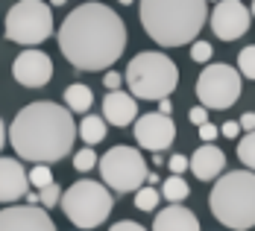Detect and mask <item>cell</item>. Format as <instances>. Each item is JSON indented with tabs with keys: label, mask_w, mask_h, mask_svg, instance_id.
<instances>
[{
	"label": "cell",
	"mask_w": 255,
	"mask_h": 231,
	"mask_svg": "<svg viewBox=\"0 0 255 231\" xmlns=\"http://www.w3.org/2000/svg\"><path fill=\"white\" fill-rule=\"evenodd\" d=\"M250 21L253 15L241 0H220L211 12V29L220 41H238L241 35H247Z\"/></svg>",
	"instance_id": "11"
},
{
	"label": "cell",
	"mask_w": 255,
	"mask_h": 231,
	"mask_svg": "<svg viewBox=\"0 0 255 231\" xmlns=\"http://www.w3.org/2000/svg\"><path fill=\"white\" fill-rule=\"evenodd\" d=\"M109 231H147V229L138 226V223H132V220H124V223H115Z\"/></svg>",
	"instance_id": "32"
},
{
	"label": "cell",
	"mask_w": 255,
	"mask_h": 231,
	"mask_svg": "<svg viewBox=\"0 0 255 231\" xmlns=\"http://www.w3.org/2000/svg\"><path fill=\"white\" fill-rule=\"evenodd\" d=\"M6 138L18 158L32 164H56L74 150V114L68 105L59 103H29L15 114Z\"/></svg>",
	"instance_id": "2"
},
{
	"label": "cell",
	"mask_w": 255,
	"mask_h": 231,
	"mask_svg": "<svg viewBox=\"0 0 255 231\" xmlns=\"http://www.w3.org/2000/svg\"><path fill=\"white\" fill-rule=\"evenodd\" d=\"M91 103H94V94L88 85H68L65 88V105L71 108V114H88Z\"/></svg>",
	"instance_id": "18"
},
{
	"label": "cell",
	"mask_w": 255,
	"mask_h": 231,
	"mask_svg": "<svg viewBox=\"0 0 255 231\" xmlns=\"http://www.w3.org/2000/svg\"><path fill=\"white\" fill-rule=\"evenodd\" d=\"M74 167H77L79 173H88V170H94V167H97V153H94L91 147H82V150L74 155Z\"/></svg>",
	"instance_id": "25"
},
{
	"label": "cell",
	"mask_w": 255,
	"mask_h": 231,
	"mask_svg": "<svg viewBox=\"0 0 255 231\" xmlns=\"http://www.w3.org/2000/svg\"><path fill=\"white\" fill-rule=\"evenodd\" d=\"M238 71L247 79H255V44L241 50V56H238Z\"/></svg>",
	"instance_id": "24"
},
{
	"label": "cell",
	"mask_w": 255,
	"mask_h": 231,
	"mask_svg": "<svg viewBox=\"0 0 255 231\" xmlns=\"http://www.w3.org/2000/svg\"><path fill=\"white\" fill-rule=\"evenodd\" d=\"M26 190H29V179H26L24 164L18 158H0V202L12 205L24 199Z\"/></svg>",
	"instance_id": "14"
},
{
	"label": "cell",
	"mask_w": 255,
	"mask_h": 231,
	"mask_svg": "<svg viewBox=\"0 0 255 231\" xmlns=\"http://www.w3.org/2000/svg\"><path fill=\"white\" fill-rule=\"evenodd\" d=\"M188 117H191V123H194V126H200V123L208 120V108H205V105H194V108L188 111Z\"/></svg>",
	"instance_id": "29"
},
{
	"label": "cell",
	"mask_w": 255,
	"mask_h": 231,
	"mask_svg": "<svg viewBox=\"0 0 255 231\" xmlns=\"http://www.w3.org/2000/svg\"><path fill=\"white\" fill-rule=\"evenodd\" d=\"M53 32V9L41 0H18L6 15V38L24 47L47 41Z\"/></svg>",
	"instance_id": "8"
},
{
	"label": "cell",
	"mask_w": 255,
	"mask_h": 231,
	"mask_svg": "<svg viewBox=\"0 0 255 231\" xmlns=\"http://www.w3.org/2000/svg\"><path fill=\"white\" fill-rule=\"evenodd\" d=\"M158 108H161V114H170V111H173V103H170L167 97H161V100H158Z\"/></svg>",
	"instance_id": "35"
},
{
	"label": "cell",
	"mask_w": 255,
	"mask_h": 231,
	"mask_svg": "<svg viewBox=\"0 0 255 231\" xmlns=\"http://www.w3.org/2000/svg\"><path fill=\"white\" fill-rule=\"evenodd\" d=\"M161 199H167V202H182V199H188V181L182 179V176H170V179L161 181Z\"/></svg>",
	"instance_id": "20"
},
{
	"label": "cell",
	"mask_w": 255,
	"mask_h": 231,
	"mask_svg": "<svg viewBox=\"0 0 255 231\" xmlns=\"http://www.w3.org/2000/svg\"><path fill=\"white\" fill-rule=\"evenodd\" d=\"M100 167V179L103 184L112 190V193H135L144 179H147V164H144V155L138 153L135 147H112L109 153L97 161Z\"/></svg>",
	"instance_id": "7"
},
{
	"label": "cell",
	"mask_w": 255,
	"mask_h": 231,
	"mask_svg": "<svg viewBox=\"0 0 255 231\" xmlns=\"http://www.w3.org/2000/svg\"><path fill=\"white\" fill-rule=\"evenodd\" d=\"M153 231H200V220L191 208L182 202H170L164 211H158L153 220Z\"/></svg>",
	"instance_id": "17"
},
{
	"label": "cell",
	"mask_w": 255,
	"mask_h": 231,
	"mask_svg": "<svg viewBox=\"0 0 255 231\" xmlns=\"http://www.w3.org/2000/svg\"><path fill=\"white\" fill-rule=\"evenodd\" d=\"M103 82H106L109 91H115V88H121V74H118V71H109V74L103 77Z\"/></svg>",
	"instance_id": "33"
},
{
	"label": "cell",
	"mask_w": 255,
	"mask_h": 231,
	"mask_svg": "<svg viewBox=\"0 0 255 231\" xmlns=\"http://www.w3.org/2000/svg\"><path fill=\"white\" fill-rule=\"evenodd\" d=\"M208 21L205 0H141V24L161 47L191 44Z\"/></svg>",
	"instance_id": "3"
},
{
	"label": "cell",
	"mask_w": 255,
	"mask_h": 231,
	"mask_svg": "<svg viewBox=\"0 0 255 231\" xmlns=\"http://www.w3.org/2000/svg\"><path fill=\"white\" fill-rule=\"evenodd\" d=\"M188 167L194 170V176L200 181H214L226 170V155H223L220 147H214V144H203L197 153L191 155Z\"/></svg>",
	"instance_id": "16"
},
{
	"label": "cell",
	"mask_w": 255,
	"mask_h": 231,
	"mask_svg": "<svg viewBox=\"0 0 255 231\" xmlns=\"http://www.w3.org/2000/svg\"><path fill=\"white\" fill-rule=\"evenodd\" d=\"M132 123H135V141H138V147H144L150 153H161V150H167L176 141V123L170 120V114L153 111V114L135 117Z\"/></svg>",
	"instance_id": "10"
},
{
	"label": "cell",
	"mask_w": 255,
	"mask_h": 231,
	"mask_svg": "<svg viewBox=\"0 0 255 231\" xmlns=\"http://www.w3.org/2000/svg\"><path fill=\"white\" fill-rule=\"evenodd\" d=\"M59 196H62V187L50 181V184H44V187H38V205L41 208H53L59 205Z\"/></svg>",
	"instance_id": "26"
},
{
	"label": "cell",
	"mask_w": 255,
	"mask_h": 231,
	"mask_svg": "<svg viewBox=\"0 0 255 231\" xmlns=\"http://www.w3.org/2000/svg\"><path fill=\"white\" fill-rule=\"evenodd\" d=\"M135 117H138V100H135L132 94H124L121 88H115V91H109V94L103 97V120H106L109 126L124 129V126H129Z\"/></svg>",
	"instance_id": "15"
},
{
	"label": "cell",
	"mask_w": 255,
	"mask_h": 231,
	"mask_svg": "<svg viewBox=\"0 0 255 231\" xmlns=\"http://www.w3.org/2000/svg\"><path fill=\"white\" fill-rule=\"evenodd\" d=\"M6 147V126H3V120H0V150Z\"/></svg>",
	"instance_id": "36"
},
{
	"label": "cell",
	"mask_w": 255,
	"mask_h": 231,
	"mask_svg": "<svg viewBox=\"0 0 255 231\" xmlns=\"http://www.w3.org/2000/svg\"><path fill=\"white\" fill-rule=\"evenodd\" d=\"M200 141H203V144H214V141H217V135H220V129L214 126V123H208V120H205V123H200Z\"/></svg>",
	"instance_id": "28"
},
{
	"label": "cell",
	"mask_w": 255,
	"mask_h": 231,
	"mask_svg": "<svg viewBox=\"0 0 255 231\" xmlns=\"http://www.w3.org/2000/svg\"><path fill=\"white\" fill-rule=\"evenodd\" d=\"M191 59L194 62H208L211 59V44L208 41H194L191 44Z\"/></svg>",
	"instance_id": "27"
},
{
	"label": "cell",
	"mask_w": 255,
	"mask_h": 231,
	"mask_svg": "<svg viewBox=\"0 0 255 231\" xmlns=\"http://www.w3.org/2000/svg\"><path fill=\"white\" fill-rule=\"evenodd\" d=\"M205 3H208V0H205Z\"/></svg>",
	"instance_id": "40"
},
{
	"label": "cell",
	"mask_w": 255,
	"mask_h": 231,
	"mask_svg": "<svg viewBox=\"0 0 255 231\" xmlns=\"http://www.w3.org/2000/svg\"><path fill=\"white\" fill-rule=\"evenodd\" d=\"M127 47V24L112 6L85 0L59 29V50L79 71H106Z\"/></svg>",
	"instance_id": "1"
},
{
	"label": "cell",
	"mask_w": 255,
	"mask_h": 231,
	"mask_svg": "<svg viewBox=\"0 0 255 231\" xmlns=\"http://www.w3.org/2000/svg\"><path fill=\"white\" fill-rule=\"evenodd\" d=\"M238 123H241V129H247V132H253V129H255V114H253V111H247V114H244V117H241Z\"/></svg>",
	"instance_id": "34"
},
{
	"label": "cell",
	"mask_w": 255,
	"mask_h": 231,
	"mask_svg": "<svg viewBox=\"0 0 255 231\" xmlns=\"http://www.w3.org/2000/svg\"><path fill=\"white\" fill-rule=\"evenodd\" d=\"M106 129H109V123H106L103 117H97V114H85L82 123L77 126V135L88 144V147H94V144H100L103 138H106Z\"/></svg>",
	"instance_id": "19"
},
{
	"label": "cell",
	"mask_w": 255,
	"mask_h": 231,
	"mask_svg": "<svg viewBox=\"0 0 255 231\" xmlns=\"http://www.w3.org/2000/svg\"><path fill=\"white\" fill-rule=\"evenodd\" d=\"M167 167L176 173V176H182L185 170H188V158L185 155H170V161H167Z\"/></svg>",
	"instance_id": "30"
},
{
	"label": "cell",
	"mask_w": 255,
	"mask_h": 231,
	"mask_svg": "<svg viewBox=\"0 0 255 231\" xmlns=\"http://www.w3.org/2000/svg\"><path fill=\"white\" fill-rule=\"evenodd\" d=\"M59 205L77 229H97L109 220L115 208V196L100 181L79 179L59 196Z\"/></svg>",
	"instance_id": "6"
},
{
	"label": "cell",
	"mask_w": 255,
	"mask_h": 231,
	"mask_svg": "<svg viewBox=\"0 0 255 231\" xmlns=\"http://www.w3.org/2000/svg\"><path fill=\"white\" fill-rule=\"evenodd\" d=\"M197 100L205 108H214V111H226L241 100V77L232 65L223 62H214V65H205V71L197 79Z\"/></svg>",
	"instance_id": "9"
},
{
	"label": "cell",
	"mask_w": 255,
	"mask_h": 231,
	"mask_svg": "<svg viewBox=\"0 0 255 231\" xmlns=\"http://www.w3.org/2000/svg\"><path fill=\"white\" fill-rule=\"evenodd\" d=\"M62 3H68V0H50V6H62Z\"/></svg>",
	"instance_id": "37"
},
{
	"label": "cell",
	"mask_w": 255,
	"mask_h": 231,
	"mask_svg": "<svg viewBox=\"0 0 255 231\" xmlns=\"http://www.w3.org/2000/svg\"><path fill=\"white\" fill-rule=\"evenodd\" d=\"M118 3H124V6H127V3H135V0H118Z\"/></svg>",
	"instance_id": "39"
},
{
	"label": "cell",
	"mask_w": 255,
	"mask_h": 231,
	"mask_svg": "<svg viewBox=\"0 0 255 231\" xmlns=\"http://www.w3.org/2000/svg\"><path fill=\"white\" fill-rule=\"evenodd\" d=\"M0 231H56L47 208L41 205H12L0 211Z\"/></svg>",
	"instance_id": "12"
},
{
	"label": "cell",
	"mask_w": 255,
	"mask_h": 231,
	"mask_svg": "<svg viewBox=\"0 0 255 231\" xmlns=\"http://www.w3.org/2000/svg\"><path fill=\"white\" fill-rule=\"evenodd\" d=\"M220 135H223V138H229V141H235V138L241 135V123H238V120H229V123H223Z\"/></svg>",
	"instance_id": "31"
},
{
	"label": "cell",
	"mask_w": 255,
	"mask_h": 231,
	"mask_svg": "<svg viewBox=\"0 0 255 231\" xmlns=\"http://www.w3.org/2000/svg\"><path fill=\"white\" fill-rule=\"evenodd\" d=\"M208 208L226 229L250 231L255 226V173L232 170L220 176L208 196Z\"/></svg>",
	"instance_id": "4"
},
{
	"label": "cell",
	"mask_w": 255,
	"mask_h": 231,
	"mask_svg": "<svg viewBox=\"0 0 255 231\" xmlns=\"http://www.w3.org/2000/svg\"><path fill=\"white\" fill-rule=\"evenodd\" d=\"M26 179H29V187H44V184H50L53 181V170H50V164H35L29 173H26Z\"/></svg>",
	"instance_id": "23"
},
{
	"label": "cell",
	"mask_w": 255,
	"mask_h": 231,
	"mask_svg": "<svg viewBox=\"0 0 255 231\" xmlns=\"http://www.w3.org/2000/svg\"><path fill=\"white\" fill-rule=\"evenodd\" d=\"M161 202V193L155 190L153 184H147V187H138L135 190V208L138 211H155Z\"/></svg>",
	"instance_id": "21"
},
{
	"label": "cell",
	"mask_w": 255,
	"mask_h": 231,
	"mask_svg": "<svg viewBox=\"0 0 255 231\" xmlns=\"http://www.w3.org/2000/svg\"><path fill=\"white\" fill-rule=\"evenodd\" d=\"M238 158H241L244 167H250L255 173V129L241 138V144H238Z\"/></svg>",
	"instance_id": "22"
},
{
	"label": "cell",
	"mask_w": 255,
	"mask_h": 231,
	"mask_svg": "<svg viewBox=\"0 0 255 231\" xmlns=\"http://www.w3.org/2000/svg\"><path fill=\"white\" fill-rule=\"evenodd\" d=\"M124 79H127L129 94L135 100H161V97H170L176 91L179 68L170 56L144 50L129 62Z\"/></svg>",
	"instance_id": "5"
},
{
	"label": "cell",
	"mask_w": 255,
	"mask_h": 231,
	"mask_svg": "<svg viewBox=\"0 0 255 231\" xmlns=\"http://www.w3.org/2000/svg\"><path fill=\"white\" fill-rule=\"evenodd\" d=\"M12 77L18 79L24 88H44L53 79L50 56L41 50H24L12 65Z\"/></svg>",
	"instance_id": "13"
},
{
	"label": "cell",
	"mask_w": 255,
	"mask_h": 231,
	"mask_svg": "<svg viewBox=\"0 0 255 231\" xmlns=\"http://www.w3.org/2000/svg\"><path fill=\"white\" fill-rule=\"evenodd\" d=\"M250 15H253V18H255V0H253V9H250Z\"/></svg>",
	"instance_id": "38"
}]
</instances>
